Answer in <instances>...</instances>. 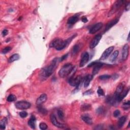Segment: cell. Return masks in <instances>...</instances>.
Returning a JSON list of instances; mask_svg holds the SVG:
<instances>
[{
  "label": "cell",
  "instance_id": "1",
  "mask_svg": "<svg viewBox=\"0 0 130 130\" xmlns=\"http://www.w3.org/2000/svg\"><path fill=\"white\" fill-rule=\"evenodd\" d=\"M58 59L55 58L52 60L49 65L41 69L39 73V78L41 80H45L52 75L58 66Z\"/></svg>",
  "mask_w": 130,
  "mask_h": 130
},
{
  "label": "cell",
  "instance_id": "2",
  "mask_svg": "<svg viewBox=\"0 0 130 130\" xmlns=\"http://www.w3.org/2000/svg\"><path fill=\"white\" fill-rule=\"evenodd\" d=\"M73 66L71 64L65 65L59 71V75L60 77L64 78L69 75L73 70Z\"/></svg>",
  "mask_w": 130,
  "mask_h": 130
},
{
  "label": "cell",
  "instance_id": "3",
  "mask_svg": "<svg viewBox=\"0 0 130 130\" xmlns=\"http://www.w3.org/2000/svg\"><path fill=\"white\" fill-rule=\"evenodd\" d=\"M104 64L100 62H94L91 63L89 66L88 67H93V76L96 75L99 72L101 67L103 66Z\"/></svg>",
  "mask_w": 130,
  "mask_h": 130
},
{
  "label": "cell",
  "instance_id": "4",
  "mask_svg": "<svg viewBox=\"0 0 130 130\" xmlns=\"http://www.w3.org/2000/svg\"><path fill=\"white\" fill-rule=\"evenodd\" d=\"M69 83L72 86H75L77 88H78L82 81V77L80 75H78L76 77H72L69 80Z\"/></svg>",
  "mask_w": 130,
  "mask_h": 130
},
{
  "label": "cell",
  "instance_id": "5",
  "mask_svg": "<svg viewBox=\"0 0 130 130\" xmlns=\"http://www.w3.org/2000/svg\"><path fill=\"white\" fill-rule=\"evenodd\" d=\"M15 107L16 108L18 109H27L30 108L31 106V104L30 103L25 101H18L15 103Z\"/></svg>",
  "mask_w": 130,
  "mask_h": 130
},
{
  "label": "cell",
  "instance_id": "6",
  "mask_svg": "<svg viewBox=\"0 0 130 130\" xmlns=\"http://www.w3.org/2000/svg\"><path fill=\"white\" fill-rule=\"evenodd\" d=\"M124 2V1H123V0H119V1H116L113 4V7H112L111 11L109 12V13H108V17H110L112 15H113L114 13L119 8H120L123 5Z\"/></svg>",
  "mask_w": 130,
  "mask_h": 130
},
{
  "label": "cell",
  "instance_id": "7",
  "mask_svg": "<svg viewBox=\"0 0 130 130\" xmlns=\"http://www.w3.org/2000/svg\"><path fill=\"white\" fill-rule=\"evenodd\" d=\"M50 120H51V123L53 124L54 126L57 127L59 128H60V129H64L66 127L65 124L59 122V121L58 120L57 118H56V116H55L54 114H51L50 115Z\"/></svg>",
  "mask_w": 130,
  "mask_h": 130
},
{
  "label": "cell",
  "instance_id": "8",
  "mask_svg": "<svg viewBox=\"0 0 130 130\" xmlns=\"http://www.w3.org/2000/svg\"><path fill=\"white\" fill-rule=\"evenodd\" d=\"M101 38H102V36L100 34L97 35L95 36L90 43V44H89L90 48L93 49L95 48V47L98 45L100 41Z\"/></svg>",
  "mask_w": 130,
  "mask_h": 130
},
{
  "label": "cell",
  "instance_id": "9",
  "mask_svg": "<svg viewBox=\"0 0 130 130\" xmlns=\"http://www.w3.org/2000/svg\"><path fill=\"white\" fill-rule=\"evenodd\" d=\"M114 48V46H110L109 47H108V48H107L103 52V53L102 54L100 59V60H105L107 59L108 57H109V56L110 55V54H111L112 52L113 51Z\"/></svg>",
  "mask_w": 130,
  "mask_h": 130
},
{
  "label": "cell",
  "instance_id": "10",
  "mask_svg": "<svg viewBox=\"0 0 130 130\" xmlns=\"http://www.w3.org/2000/svg\"><path fill=\"white\" fill-rule=\"evenodd\" d=\"M103 27V24L102 23H99L95 24L91 28L89 31V33L90 34H94L98 32Z\"/></svg>",
  "mask_w": 130,
  "mask_h": 130
},
{
  "label": "cell",
  "instance_id": "11",
  "mask_svg": "<svg viewBox=\"0 0 130 130\" xmlns=\"http://www.w3.org/2000/svg\"><path fill=\"white\" fill-rule=\"evenodd\" d=\"M89 54L88 53H85L82 56V58L80 62V67H83L86 64L89 60Z\"/></svg>",
  "mask_w": 130,
  "mask_h": 130
},
{
  "label": "cell",
  "instance_id": "12",
  "mask_svg": "<svg viewBox=\"0 0 130 130\" xmlns=\"http://www.w3.org/2000/svg\"><path fill=\"white\" fill-rule=\"evenodd\" d=\"M129 53V46L128 44H125L123 47V51H122V60L124 61L127 60Z\"/></svg>",
  "mask_w": 130,
  "mask_h": 130
},
{
  "label": "cell",
  "instance_id": "13",
  "mask_svg": "<svg viewBox=\"0 0 130 130\" xmlns=\"http://www.w3.org/2000/svg\"><path fill=\"white\" fill-rule=\"evenodd\" d=\"M47 100V96L45 94H43L39 97V98L37 99L36 104L37 105H41L43 104V103L46 102Z\"/></svg>",
  "mask_w": 130,
  "mask_h": 130
},
{
  "label": "cell",
  "instance_id": "14",
  "mask_svg": "<svg viewBox=\"0 0 130 130\" xmlns=\"http://www.w3.org/2000/svg\"><path fill=\"white\" fill-rule=\"evenodd\" d=\"M118 19H115L113 20H112L110 21V22L108 23L107 25H106L105 30H104V32H107L108 30H110L112 27H113L114 25H115L118 22Z\"/></svg>",
  "mask_w": 130,
  "mask_h": 130
},
{
  "label": "cell",
  "instance_id": "15",
  "mask_svg": "<svg viewBox=\"0 0 130 130\" xmlns=\"http://www.w3.org/2000/svg\"><path fill=\"white\" fill-rule=\"evenodd\" d=\"M81 118L84 121V122H85L88 124L91 125L93 124V120L92 118L88 114H85L82 115Z\"/></svg>",
  "mask_w": 130,
  "mask_h": 130
},
{
  "label": "cell",
  "instance_id": "16",
  "mask_svg": "<svg viewBox=\"0 0 130 130\" xmlns=\"http://www.w3.org/2000/svg\"><path fill=\"white\" fill-rule=\"evenodd\" d=\"M129 92V88L126 89H124L123 92L119 95V96L118 97V102H120L122 101L124 99V98L127 96V95H128Z\"/></svg>",
  "mask_w": 130,
  "mask_h": 130
},
{
  "label": "cell",
  "instance_id": "17",
  "mask_svg": "<svg viewBox=\"0 0 130 130\" xmlns=\"http://www.w3.org/2000/svg\"><path fill=\"white\" fill-rule=\"evenodd\" d=\"M36 118L34 115H32L30 120L28 121V124L29 126L33 129H35L36 128Z\"/></svg>",
  "mask_w": 130,
  "mask_h": 130
},
{
  "label": "cell",
  "instance_id": "18",
  "mask_svg": "<svg viewBox=\"0 0 130 130\" xmlns=\"http://www.w3.org/2000/svg\"><path fill=\"white\" fill-rule=\"evenodd\" d=\"M79 20V16L77 15L72 16L68 19L67 24L70 25H73L76 23Z\"/></svg>",
  "mask_w": 130,
  "mask_h": 130
},
{
  "label": "cell",
  "instance_id": "19",
  "mask_svg": "<svg viewBox=\"0 0 130 130\" xmlns=\"http://www.w3.org/2000/svg\"><path fill=\"white\" fill-rule=\"evenodd\" d=\"M93 75H88L85 78V79L84 80V88H88L89 86L90 81H92L93 79Z\"/></svg>",
  "mask_w": 130,
  "mask_h": 130
},
{
  "label": "cell",
  "instance_id": "20",
  "mask_svg": "<svg viewBox=\"0 0 130 130\" xmlns=\"http://www.w3.org/2000/svg\"><path fill=\"white\" fill-rule=\"evenodd\" d=\"M19 58H20V56L18 54H17V53L14 54L12 55H11L10 57V58L8 60V62L9 63H11L16 61V60H18Z\"/></svg>",
  "mask_w": 130,
  "mask_h": 130
},
{
  "label": "cell",
  "instance_id": "21",
  "mask_svg": "<svg viewBox=\"0 0 130 130\" xmlns=\"http://www.w3.org/2000/svg\"><path fill=\"white\" fill-rule=\"evenodd\" d=\"M127 120V116H123L119 118L118 122V126L119 128H122L125 124V121Z\"/></svg>",
  "mask_w": 130,
  "mask_h": 130
},
{
  "label": "cell",
  "instance_id": "22",
  "mask_svg": "<svg viewBox=\"0 0 130 130\" xmlns=\"http://www.w3.org/2000/svg\"><path fill=\"white\" fill-rule=\"evenodd\" d=\"M61 40L62 39H59V38L54 39L52 41L51 43H50V45H49L50 47H53V48H55Z\"/></svg>",
  "mask_w": 130,
  "mask_h": 130
},
{
  "label": "cell",
  "instance_id": "23",
  "mask_svg": "<svg viewBox=\"0 0 130 130\" xmlns=\"http://www.w3.org/2000/svg\"><path fill=\"white\" fill-rule=\"evenodd\" d=\"M80 49V46L79 44H78L75 45L72 48V55H74L78 53Z\"/></svg>",
  "mask_w": 130,
  "mask_h": 130
},
{
  "label": "cell",
  "instance_id": "24",
  "mask_svg": "<svg viewBox=\"0 0 130 130\" xmlns=\"http://www.w3.org/2000/svg\"><path fill=\"white\" fill-rule=\"evenodd\" d=\"M38 110L40 112V113L42 115H47L48 113V111L44 108L42 106V105H38Z\"/></svg>",
  "mask_w": 130,
  "mask_h": 130
},
{
  "label": "cell",
  "instance_id": "25",
  "mask_svg": "<svg viewBox=\"0 0 130 130\" xmlns=\"http://www.w3.org/2000/svg\"><path fill=\"white\" fill-rule=\"evenodd\" d=\"M81 110L85 111H88V110H90L91 109H92V106L90 104H84L82 105L81 106Z\"/></svg>",
  "mask_w": 130,
  "mask_h": 130
},
{
  "label": "cell",
  "instance_id": "26",
  "mask_svg": "<svg viewBox=\"0 0 130 130\" xmlns=\"http://www.w3.org/2000/svg\"><path fill=\"white\" fill-rule=\"evenodd\" d=\"M119 54V51L118 50H115L111 56L110 58V60L111 62H114L118 58Z\"/></svg>",
  "mask_w": 130,
  "mask_h": 130
},
{
  "label": "cell",
  "instance_id": "27",
  "mask_svg": "<svg viewBox=\"0 0 130 130\" xmlns=\"http://www.w3.org/2000/svg\"><path fill=\"white\" fill-rule=\"evenodd\" d=\"M7 122V119L5 118L1 120L0 123V128L1 130H4L6 128V124Z\"/></svg>",
  "mask_w": 130,
  "mask_h": 130
},
{
  "label": "cell",
  "instance_id": "28",
  "mask_svg": "<svg viewBox=\"0 0 130 130\" xmlns=\"http://www.w3.org/2000/svg\"><path fill=\"white\" fill-rule=\"evenodd\" d=\"M16 99L17 98L15 95L11 94V95H10L9 96L7 97V101L9 102H12L15 101L16 100Z\"/></svg>",
  "mask_w": 130,
  "mask_h": 130
},
{
  "label": "cell",
  "instance_id": "29",
  "mask_svg": "<svg viewBox=\"0 0 130 130\" xmlns=\"http://www.w3.org/2000/svg\"><path fill=\"white\" fill-rule=\"evenodd\" d=\"M105 109L103 107H99L98 109H97L96 110V112L98 114H100V115H102V114H103L105 113Z\"/></svg>",
  "mask_w": 130,
  "mask_h": 130
},
{
  "label": "cell",
  "instance_id": "30",
  "mask_svg": "<svg viewBox=\"0 0 130 130\" xmlns=\"http://www.w3.org/2000/svg\"><path fill=\"white\" fill-rule=\"evenodd\" d=\"M58 115L59 118V119L60 120H64V114L63 111L62 110H60V109L58 110Z\"/></svg>",
  "mask_w": 130,
  "mask_h": 130
},
{
  "label": "cell",
  "instance_id": "31",
  "mask_svg": "<svg viewBox=\"0 0 130 130\" xmlns=\"http://www.w3.org/2000/svg\"><path fill=\"white\" fill-rule=\"evenodd\" d=\"M11 49H12V48L11 47L7 46L2 49L1 53L2 54H6L8 53V52H9Z\"/></svg>",
  "mask_w": 130,
  "mask_h": 130
},
{
  "label": "cell",
  "instance_id": "32",
  "mask_svg": "<svg viewBox=\"0 0 130 130\" xmlns=\"http://www.w3.org/2000/svg\"><path fill=\"white\" fill-rule=\"evenodd\" d=\"M130 106V101H128L123 104V108L124 110H128L129 109Z\"/></svg>",
  "mask_w": 130,
  "mask_h": 130
},
{
  "label": "cell",
  "instance_id": "33",
  "mask_svg": "<svg viewBox=\"0 0 130 130\" xmlns=\"http://www.w3.org/2000/svg\"><path fill=\"white\" fill-rule=\"evenodd\" d=\"M110 78H111V76L109 75H103L99 76V79L102 80H107V79Z\"/></svg>",
  "mask_w": 130,
  "mask_h": 130
},
{
  "label": "cell",
  "instance_id": "34",
  "mask_svg": "<svg viewBox=\"0 0 130 130\" xmlns=\"http://www.w3.org/2000/svg\"><path fill=\"white\" fill-rule=\"evenodd\" d=\"M39 127H40V129L41 130H46L47 129V127H47V125L45 123H41L40 124Z\"/></svg>",
  "mask_w": 130,
  "mask_h": 130
},
{
  "label": "cell",
  "instance_id": "35",
  "mask_svg": "<svg viewBox=\"0 0 130 130\" xmlns=\"http://www.w3.org/2000/svg\"><path fill=\"white\" fill-rule=\"evenodd\" d=\"M28 113L26 111H21L19 113V115L21 118H25L28 116Z\"/></svg>",
  "mask_w": 130,
  "mask_h": 130
},
{
  "label": "cell",
  "instance_id": "36",
  "mask_svg": "<svg viewBox=\"0 0 130 130\" xmlns=\"http://www.w3.org/2000/svg\"><path fill=\"white\" fill-rule=\"evenodd\" d=\"M97 94L99 95V96H104V90L101 88H99L98 89Z\"/></svg>",
  "mask_w": 130,
  "mask_h": 130
},
{
  "label": "cell",
  "instance_id": "37",
  "mask_svg": "<svg viewBox=\"0 0 130 130\" xmlns=\"http://www.w3.org/2000/svg\"><path fill=\"white\" fill-rule=\"evenodd\" d=\"M120 114V112L119 110H116L113 112V116L115 118H118Z\"/></svg>",
  "mask_w": 130,
  "mask_h": 130
},
{
  "label": "cell",
  "instance_id": "38",
  "mask_svg": "<svg viewBox=\"0 0 130 130\" xmlns=\"http://www.w3.org/2000/svg\"><path fill=\"white\" fill-rule=\"evenodd\" d=\"M68 57V53L64 55L63 56H62V57H61V58H60L59 61H60V62H62V61H63L64 60H65V59H66Z\"/></svg>",
  "mask_w": 130,
  "mask_h": 130
},
{
  "label": "cell",
  "instance_id": "39",
  "mask_svg": "<svg viewBox=\"0 0 130 130\" xmlns=\"http://www.w3.org/2000/svg\"><path fill=\"white\" fill-rule=\"evenodd\" d=\"M2 35L4 37V36H6V35H7L8 34V31L7 30H4L3 31H2Z\"/></svg>",
  "mask_w": 130,
  "mask_h": 130
},
{
  "label": "cell",
  "instance_id": "40",
  "mask_svg": "<svg viewBox=\"0 0 130 130\" xmlns=\"http://www.w3.org/2000/svg\"><path fill=\"white\" fill-rule=\"evenodd\" d=\"M93 94V91L92 90H89L88 91H86L85 93H84V95H89Z\"/></svg>",
  "mask_w": 130,
  "mask_h": 130
},
{
  "label": "cell",
  "instance_id": "41",
  "mask_svg": "<svg viewBox=\"0 0 130 130\" xmlns=\"http://www.w3.org/2000/svg\"><path fill=\"white\" fill-rule=\"evenodd\" d=\"M82 21L83 23H87L88 21V19L87 18V17L86 16H83L82 17Z\"/></svg>",
  "mask_w": 130,
  "mask_h": 130
},
{
  "label": "cell",
  "instance_id": "42",
  "mask_svg": "<svg viewBox=\"0 0 130 130\" xmlns=\"http://www.w3.org/2000/svg\"><path fill=\"white\" fill-rule=\"evenodd\" d=\"M130 3L128 2L127 4H126V6H125V10L128 11L130 10Z\"/></svg>",
  "mask_w": 130,
  "mask_h": 130
}]
</instances>
